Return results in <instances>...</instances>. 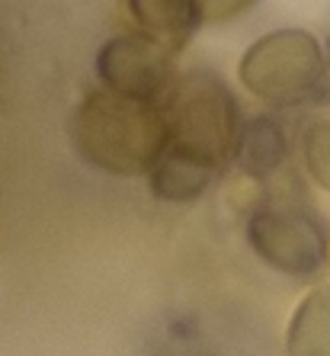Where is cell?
Segmentation results:
<instances>
[{"label": "cell", "instance_id": "obj_1", "mask_svg": "<svg viewBox=\"0 0 330 356\" xmlns=\"http://www.w3.org/2000/svg\"><path fill=\"white\" fill-rule=\"evenodd\" d=\"M71 138L77 154L97 170L145 177L167 145V119L154 103L93 90L77 106Z\"/></svg>", "mask_w": 330, "mask_h": 356}, {"label": "cell", "instance_id": "obj_4", "mask_svg": "<svg viewBox=\"0 0 330 356\" xmlns=\"http://www.w3.org/2000/svg\"><path fill=\"white\" fill-rule=\"evenodd\" d=\"M247 244L266 266L286 276H317L327 264V222L295 199H266L247 218Z\"/></svg>", "mask_w": 330, "mask_h": 356}, {"label": "cell", "instance_id": "obj_3", "mask_svg": "<svg viewBox=\"0 0 330 356\" xmlns=\"http://www.w3.org/2000/svg\"><path fill=\"white\" fill-rule=\"evenodd\" d=\"M160 109L167 119V141L196 151L218 167L231 161L240 113L238 99L215 71L199 67L176 77Z\"/></svg>", "mask_w": 330, "mask_h": 356}, {"label": "cell", "instance_id": "obj_11", "mask_svg": "<svg viewBox=\"0 0 330 356\" xmlns=\"http://www.w3.org/2000/svg\"><path fill=\"white\" fill-rule=\"evenodd\" d=\"M256 0H196L199 19L202 23H224V19L240 17L244 10H250Z\"/></svg>", "mask_w": 330, "mask_h": 356}, {"label": "cell", "instance_id": "obj_9", "mask_svg": "<svg viewBox=\"0 0 330 356\" xmlns=\"http://www.w3.org/2000/svg\"><path fill=\"white\" fill-rule=\"evenodd\" d=\"M289 356H330V286H314L286 334Z\"/></svg>", "mask_w": 330, "mask_h": 356}, {"label": "cell", "instance_id": "obj_10", "mask_svg": "<svg viewBox=\"0 0 330 356\" xmlns=\"http://www.w3.org/2000/svg\"><path fill=\"white\" fill-rule=\"evenodd\" d=\"M302 161L311 180L330 190V122L308 125L305 138H302Z\"/></svg>", "mask_w": 330, "mask_h": 356}, {"label": "cell", "instance_id": "obj_2", "mask_svg": "<svg viewBox=\"0 0 330 356\" xmlns=\"http://www.w3.org/2000/svg\"><path fill=\"white\" fill-rule=\"evenodd\" d=\"M240 83L272 109L302 106L324 87L327 58L305 29H276L256 39L240 58Z\"/></svg>", "mask_w": 330, "mask_h": 356}, {"label": "cell", "instance_id": "obj_8", "mask_svg": "<svg viewBox=\"0 0 330 356\" xmlns=\"http://www.w3.org/2000/svg\"><path fill=\"white\" fill-rule=\"evenodd\" d=\"M129 10L141 35L160 42L170 51L183 49L202 23L196 0H129Z\"/></svg>", "mask_w": 330, "mask_h": 356}, {"label": "cell", "instance_id": "obj_5", "mask_svg": "<svg viewBox=\"0 0 330 356\" xmlns=\"http://www.w3.org/2000/svg\"><path fill=\"white\" fill-rule=\"evenodd\" d=\"M97 77L116 97L164 106L176 81L174 51L141 33L116 35L97 51Z\"/></svg>", "mask_w": 330, "mask_h": 356}, {"label": "cell", "instance_id": "obj_6", "mask_svg": "<svg viewBox=\"0 0 330 356\" xmlns=\"http://www.w3.org/2000/svg\"><path fill=\"white\" fill-rule=\"evenodd\" d=\"M218 174H222L218 164H212L196 151L183 148V145H174V141H167L160 158L148 170L151 193L164 202H192L212 186Z\"/></svg>", "mask_w": 330, "mask_h": 356}, {"label": "cell", "instance_id": "obj_7", "mask_svg": "<svg viewBox=\"0 0 330 356\" xmlns=\"http://www.w3.org/2000/svg\"><path fill=\"white\" fill-rule=\"evenodd\" d=\"M231 158L238 161V167L244 174L256 177V180L276 174L282 167V161L289 158V138H286L282 122L276 116H270V113L240 119Z\"/></svg>", "mask_w": 330, "mask_h": 356}]
</instances>
